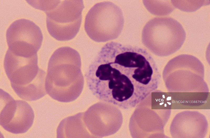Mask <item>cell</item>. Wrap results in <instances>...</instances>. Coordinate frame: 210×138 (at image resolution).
Here are the masks:
<instances>
[{
  "label": "cell",
  "instance_id": "1",
  "mask_svg": "<svg viewBox=\"0 0 210 138\" xmlns=\"http://www.w3.org/2000/svg\"><path fill=\"white\" fill-rule=\"evenodd\" d=\"M85 76L98 99L127 109L135 107L154 89L159 72L145 49L111 42L102 47Z\"/></svg>",
  "mask_w": 210,
  "mask_h": 138
},
{
  "label": "cell",
  "instance_id": "2",
  "mask_svg": "<svg viewBox=\"0 0 210 138\" xmlns=\"http://www.w3.org/2000/svg\"><path fill=\"white\" fill-rule=\"evenodd\" d=\"M78 52L69 47L57 49L49 60L45 80L47 93L52 99L64 102L75 99L81 92L84 78Z\"/></svg>",
  "mask_w": 210,
  "mask_h": 138
},
{
  "label": "cell",
  "instance_id": "3",
  "mask_svg": "<svg viewBox=\"0 0 210 138\" xmlns=\"http://www.w3.org/2000/svg\"><path fill=\"white\" fill-rule=\"evenodd\" d=\"M181 24L170 17H157L149 20L144 27L142 39L144 45L159 56L171 54L178 50L186 37Z\"/></svg>",
  "mask_w": 210,
  "mask_h": 138
},
{
  "label": "cell",
  "instance_id": "4",
  "mask_svg": "<svg viewBox=\"0 0 210 138\" xmlns=\"http://www.w3.org/2000/svg\"><path fill=\"white\" fill-rule=\"evenodd\" d=\"M124 19L120 8L113 3H97L87 13L85 30L93 40L104 42L117 38L123 27Z\"/></svg>",
  "mask_w": 210,
  "mask_h": 138
},
{
  "label": "cell",
  "instance_id": "5",
  "mask_svg": "<svg viewBox=\"0 0 210 138\" xmlns=\"http://www.w3.org/2000/svg\"><path fill=\"white\" fill-rule=\"evenodd\" d=\"M84 7L82 0H59L53 8L45 12L47 28L51 36L61 41L74 38L80 28Z\"/></svg>",
  "mask_w": 210,
  "mask_h": 138
},
{
  "label": "cell",
  "instance_id": "6",
  "mask_svg": "<svg viewBox=\"0 0 210 138\" xmlns=\"http://www.w3.org/2000/svg\"><path fill=\"white\" fill-rule=\"evenodd\" d=\"M6 36L8 49L15 55L25 57L37 54L43 39L40 28L33 21L24 19L12 23Z\"/></svg>",
  "mask_w": 210,
  "mask_h": 138
},
{
  "label": "cell",
  "instance_id": "7",
  "mask_svg": "<svg viewBox=\"0 0 210 138\" xmlns=\"http://www.w3.org/2000/svg\"><path fill=\"white\" fill-rule=\"evenodd\" d=\"M0 97V125L13 134L27 132L32 126L34 118L30 106L25 101L14 100L1 89Z\"/></svg>",
  "mask_w": 210,
  "mask_h": 138
},
{
  "label": "cell",
  "instance_id": "8",
  "mask_svg": "<svg viewBox=\"0 0 210 138\" xmlns=\"http://www.w3.org/2000/svg\"><path fill=\"white\" fill-rule=\"evenodd\" d=\"M37 54L29 57L15 55L9 49L5 54L4 69L10 83L18 85H27L37 75L39 68Z\"/></svg>",
  "mask_w": 210,
  "mask_h": 138
},
{
  "label": "cell",
  "instance_id": "9",
  "mask_svg": "<svg viewBox=\"0 0 210 138\" xmlns=\"http://www.w3.org/2000/svg\"><path fill=\"white\" fill-rule=\"evenodd\" d=\"M46 72L39 68L35 78L30 83L24 85L11 83L15 93L20 98L28 101L37 100L46 94L45 88Z\"/></svg>",
  "mask_w": 210,
  "mask_h": 138
},
{
  "label": "cell",
  "instance_id": "10",
  "mask_svg": "<svg viewBox=\"0 0 210 138\" xmlns=\"http://www.w3.org/2000/svg\"><path fill=\"white\" fill-rule=\"evenodd\" d=\"M143 3L149 12L156 15H167L175 8L171 0H143Z\"/></svg>",
  "mask_w": 210,
  "mask_h": 138
},
{
  "label": "cell",
  "instance_id": "11",
  "mask_svg": "<svg viewBox=\"0 0 210 138\" xmlns=\"http://www.w3.org/2000/svg\"><path fill=\"white\" fill-rule=\"evenodd\" d=\"M209 1L171 0L175 8L182 11L192 12L196 11L203 5L209 4Z\"/></svg>",
  "mask_w": 210,
  "mask_h": 138
},
{
  "label": "cell",
  "instance_id": "12",
  "mask_svg": "<svg viewBox=\"0 0 210 138\" xmlns=\"http://www.w3.org/2000/svg\"><path fill=\"white\" fill-rule=\"evenodd\" d=\"M27 3L35 8L45 12L54 8L57 4L58 0H26Z\"/></svg>",
  "mask_w": 210,
  "mask_h": 138
}]
</instances>
